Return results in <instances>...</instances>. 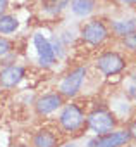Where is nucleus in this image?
I'll list each match as a JSON object with an SVG mask.
<instances>
[{
	"label": "nucleus",
	"instance_id": "1",
	"mask_svg": "<svg viewBox=\"0 0 136 147\" xmlns=\"http://www.w3.org/2000/svg\"><path fill=\"white\" fill-rule=\"evenodd\" d=\"M79 38L90 47H102L110 38V28L103 19H90L79 28Z\"/></svg>",
	"mask_w": 136,
	"mask_h": 147
},
{
	"label": "nucleus",
	"instance_id": "2",
	"mask_svg": "<svg viewBox=\"0 0 136 147\" xmlns=\"http://www.w3.org/2000/svg\"><path fill=\"white\" fill-rule=\"evenodd\" d=\"M86 123V114L85 109L74 102L62 106V111L59 114V126L64 133H76L83 128V125Z\"/></svg>",
	"mask_w": 136,
	"mask_h": 147
},
{
	"label": "nucleus",
	"instance_id": "3",
	"mask_svg": "<svg viewBox=\"0 0 136 147\" xmlns=\"http://www.w3.org/2000/svg\"><path fill=\"white\" fill-rule=\"evenodd\" d=\"M86 126L95 135H103V133L115 130L117 119L112 111H109L105 107H97L86 116Z\"/></svg>",
	"mask_w": 136,
	"mask_h": 147
},
{
	"label": "nucleus",
	"instance_id": "4",
	"mask_svg": "<svg viewBox=\"0 0 136 147\" xmlns=\"http://www.w3.org/2000/svg\"><path fill=\"white\" fill-rule=\"evenodd\" d=\"M126 66H127L126 57L122 54L115 52V50H105L95 59V67L107 78L121 75V73L126 69Z\"/></svg>",
	"mask_w": 136,
	"mask_h": 147
},
{
	"label": "nucleus",
	"instance_id": "5",
	"mask_svg": "<svg viewBox=\"0 0 136 147\" xmlns=\"http://www.w3.org/2000/svg\"><path fill=\"white\" fill-rule=\"evenodd\" d=\"M85 78H86V67L85 66H78V67L71 69L60 80V83L57 87V92L62 97L73 99V97H76L79 94V90H81V87L85 83Z\"/></svg>",
	"mask_w": 136,
	"mask_h": 147
},
{
	"label": "nucleus",
	"instance_id": "6",
	"mask_svg": "<svg viewBox=\"0 0 136 147\" xmlns=\"http://www.w3.org/2000/svg\"><path fill=\"white\" fill-rule=\"evenodd\" d=\"M33 47H35V52H36V57H38V62L41 67H52L57 62L53 45L43 33L38 31L33 35Z\"/></svg>",
	"mask_w": 136,
	"mask_h": 147
},
{
	"label": "nucleus",
	"instance_id": "7",
	"mask_svg": "<svg viewBox=\"0 0 136 147\" xmlns=\"http://www.w3.org/2000/svg\"><path fill=\"white\" fill-rule=\"evenodd\" d=\"M133 138L126 130H112L109 133H103V135H97L93 140H90V145L88 147H122L126 144H129Z\"/></svg>",
	"mask_w": 136,
	"mask_h": 147
},
{
	"label": "nucleus",
	"instance_id": "8",
	"mask_svg": "<svg viewBox=\"0 0 136 147\" xmlns=\"http://www.w3.org/2000/svg\"><path fill=\"white\" fill-rule=\"evenodd\" d=\"M26 76V69L21 64H7L4 69H0V88L12 90L16 88Z\"/></svg>",
	"mask_w": 136,
	"mask_h": 147
},
{
	"label": "nucleus",
	"instance_id": "9",
	"mask_svg": "<svg viewBox=\"0 0 136 147\" xmlns=\"http://www.w3.org/2000/svg\"><path fill=\"white\" fill-rule=\"evenodd\" d=\"M64 106V97L59 92H48L40 95L35 100V111L38 116H48L53 114L57 109H60Z\"/></svg>",
	"mask_w": 136,
	"mask_h": 147
},
{
	"label": "nucleus",
	"instance_id": "10",
	"mask_svg": "<svg viewBox=\"0 0 136 147\" xmlns=\"http://www.w3.org/2000/svg\"><path fill=\"white\" fill-rule=\"evenodd\" d=\"M33 147H59V137L53 130L40 128L33 135Z\"/></svg>",
	"mask_w": 136,
	"mask_h": 147
},
{
	"label": "nucleus",
	"instance_id": "11",
	"mask_svg": "<svg viewBox=\"0 0 136 147\" xmlns=\"http://www.w3.org/2000/svg\"><path fill=\"white\" fill-rule=\"evenodd\" d=\"M95 7H97V2H95V0H71V2H69L71 12H73L76 18H81V19L90 18V16L93 14Z\"/></svg>",
	"mask_w": 136,
	"mask_h": 147
},
{
	"label": "nucleus",
	"instance_id": "12",
	"mask_svg": "<svg viewBox=\"0 0 136 147\" xmlns=\"http://www.w3.org/2000/svg\"><path fill=\"white\" fill-rule=\"evenodd\" d=\"M109 28H110V31L115 36L122 38L127 33L136 31V21L134 19H114V21H110V26Z\"/></svg>",
	"mask_w": 136,
	"mask_h": 147
},
{
	"label": "nucleus",
	"instance_id": "13",
	"mask_svg": "<svg viewBox=\"0 0 136 147\" xmlns=\"http://www.w3.org/2000/svg\"><path fill=\"white\" fill-rule=\"evenodd\" d=\"M17 30H19V19H17V16L9 14V12L0 14V35L9 36V35H14Z\"/></svg>",
	"mask_w": 136,
	"mask_h": 147
},
{
	"label": "nucleus",
	"instance_id": "14",
	"mask_svg": "<svg viewBox=\"0 0 136 147\" xmlns=\"http://www.w3.org/2000/svg\"><path fill=\"white\" fill-rule=\"evenodd\" d=\"M71 0H43V11L48 16H59L62 11H65L69 7Z\"/></svg>",
	"mask_w": 136,
	"mask_h": 147
},
{
	"label": "nucleus",
	"instance_id": "15",
	"mask_svg": "<svg viewBox=\"0 0 136 147\" xmlns=\"http://www.w3.org/2000/svg\"><path fill=\"white\" fill-rule=\"evenodd\" d=\"M12 50H14V43L11 42V38L5 35H0V57L4 59V57L11 55Z\"/></svg>",
	"mask_w": 136,
	"mask_h": 147
},
{
	"label": "nucleus",
	"instance_id": "16",
	"mask_svg": "<svg viewBox=\"0 0 136 147\" xmlns=\"http://www.w3.org/2000/svg\"><path fill=\"white\" fill-rule=\"evenodd\" d=\"M126 94L127 97L136 100V73H133L126 78Z\"/></svg>",
	"mask_w": 136,
	"mask_h": 147
},
{
	"label": "nucleus",
	"instance_id": "17",
	"mask_svg": "<svg viewBox=\"0 0 136 147\" xmlns=\"http://www.w3.org/2000/svg\"><path fill=\"white\" fill-rule=\"evenodd\" d=\"M122 45L129 52H136V31H131L122 36Z\"/></svg>",
	"mask_w": 136,
	"mask_h": 147
},
{
	"label": "nucleus",
	"instance_id": "18",
	"mask_svg": "<svg viewBox=\"0 0 136 147\" xmlns=\"http://www.w3.org/2000/svg\"><path fill=\"white\" fill-rule=\"evenodd\" d=\"M127 131H129L131 138H134V140H136V119H133V121L129 123V126H127Z\"/></svg>",
	"mask_w": 136,
	"mask_h": 147
},
{
	"label": "nucleus",
	"instance_id": "19",
	"mask_svg": "<svg viewBox=\"0 0 136 147\" xmlns=\"http://www.w3.org/2000/svg\"><path fill=\"white\" fill-rule=\"evenodd\" d=\"M9 4H11V0H0V14L7 12V9H9Z\"/></svg>",
	"mask_w": 136,
	"mask_h": 147
},
{
	"label": "nucleus",
	"instance_id": "20",
	"mask_svg": "<svg viewBox=\"0 0 136 147\" xmlns=\"http://www.w3.org/2000/svg\"><path fill=\"white\" fill-rule=\"evenodd\" d=\"M117 2L122 5H136V0H117Z\"/></svg>",
	"mask_w": 136,
	"mask_h": 147
},
{
	"label": "nucleus",
	"instance_id": "21",
	"mask_svg": "<svg viewBox=\"0 0 136 147\" xmlns=\"http://www.w3.org/2000/svg\"><path fill=\"white\" fill-rule=\"evenodd\" d=\"M64 147H78V145H76V144H65Z\"/></svg>",
	"mask_w": 136,
	"mask_h": 147
},
{
	"label": "nucleus",
	"instance_id": "22",
	"mask_svg": "<svg viewBox=\"0 0 136 147\" xmlns=\"http://www.w3.org/2000/svg\"><path fill=\"white\" fill-rule=\"evenodd\" d=\"M14 147H28V145H24V144H19V145H14Z\"/></svg>",
	"mask_w": 136,
	"mask_h": 147
},
{
	"label": "nucleus",
	"instance_id": "23",
	"mask_svg": "<svg viewBox=\"0 0 136 147\" xmlns=\"http://www.w3.org/2000/svg\"><path fill=\"white\" fill-rule=\"evenodd\" d=\"M0 95H2V88H0Z\"/></svg>",
	"mask_w": 136,
	"mask_h": 147
},
{
	"label": "nucleus",
	"instance_id": "24",
	"mask_svg": "<svg viewBox=\"0 0 136 147\" xmlns=\"http://www.w3.org/2000/svg\"><path fill=\"white\" fill-rule=\"evenodd\" d=\"M41 2H43V0H41Z\"/></svg>",
	"mask_w": 136,
	"mask_h": 147
}]
</instances>
